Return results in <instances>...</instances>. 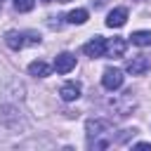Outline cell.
<instances>
[{
    "mask_svg": "<svg viewBox=\"0 0 151 151\" xmlns=\"http://www.w3.org/2000/svg\"><path fill=\"white\" fill-rule=\"evenodd\" d=\"M42 2H52V0H42Z\"/></svg>",
    "mask_w": 151,
    "mask_h": 151,
    "instance_id": "e0dca14e",
    "label": "cell"
},
{
    "mask_svg": "<svg viewBox=\"0 0 151 151\" xmlns=\"http://www.w3.org/2000/svg\"><path fill=\"white\" fill-rule=\"evenodd\" d=\"M28 73L35 76V78H47V76L52 73V66H50L47 61L38 59V61H31V64H28Z\"/></svg>",
    "mask_w": 151,
    "mask_h": 151,
    "instance_id": "8fae6325",
    "label": "cell"
},
{
    "mask_svg": "<svg viewBox=\"0 0 151 151\" xmlns=\"http://www.w3.org/2000/svg\"><path fill=\"white\" fill-rule=\"evenodd\" d=\"M35 7V0H14V9L17 12H31Z\"/></svg>",
    "mask_w": 151,
    "mask_h": 151,
    "instance_id": "5bb4252c",
    "label": "cell"
},
{
    "mask_svg": "<svg viewBox=\"0 0 151 151\" xmlns=\"http://www.w3.org/2000/svg\"><path fill=\"white\" fill-rule=\"evenodd\" d=\"M130 42L137 47H151V31H134L130 35Z\"/></svg>",
    "mask_w": 151,
    "mask_h": 151,
    "instance_id": "7c38bea8",
    "label": "cell"
},
{
    "mask_svg": "<svg viewBox=\"0 0 151 151\" xmlns=\"http://www.w3.org/2000/svg\"><path fill=\"white\" fill-rule=\"evenodd\" d=\"M111 130H113V125H111V120H106V118H90V120L85 123L87 142H90V139H99V137L109 134ZM109 139L113 142V137H109Z\"/></svg>",
    "mask_w": 151,
    "mask_h": 151,
    "instance_id": "7a4b0ae2",
    "label": "cell"
},
{
    "mask_svg": "<svg viewBox=\"0 0 151 151\" xmlns=\"http://www.w3.org/2000/svg\"><path fill=\"white\" fill-rule=\"evenodd\" d=\"M83 52H85L87 57H92V59H99V57H104V52H106V38H101V35H94L90 42H85V45H83Z\"/></svg>",
    "mask_w": 151,
    "mask_h": 151,
    "instance_id": "8992f818",
    "label": "cell"
},
{
    "mask_svg": "<svg viewBox=\"0 0 151 151\" xmlns=\"http://www.w3.org/2000/svg\"><path fill=\"white\" fill-rule=\"evenodd\" d=\"M87 19H90V12H87V9H83V7H78V9H73V12H68V14H66V21H68V24H76V26L85 24Z\"/></svg>",
    "mask_w": 151,
    "mask_h": 151,
    "instance_id": "4fadbf2b",
    "label": "cell"
},
{
    "mask_svg": "<svg viewBox=\"0 0 151 151\" xmlns=\"http://www.w3.org/2000/svg\"><path fill=\"white\" fill-rule=\"evenodd\" d=\"M80 92H83V85L76 83V80H71V83H64V85H61L59 97H61L64 101H76V99L80 97Z\"/></svg>",
    "mask_w": 151,
    "mask_h": 151,
    "instance_id": "9c48e42d",
    "label": "cell"
},
{
    "mask_svg": "<svg viewBox=\"0 0 151 151\" xmlns=\"http://www.w3.org/2000/svg\"><path fill=\"white\" fill-rule=\"evenodd\" d=\"M123 80H125V76H123L120 68H106L104 76H101V85L106 90H111V92L118 90V87H123Z\"/></svg>",
    "mask_w": 151,
    "mask_h": 151,
    "instance_id": "5b68a950",
    "label": "cell"
},
{
    "mask_svg": "<svg viewBox=\"0 0 151 151\" xmlns=\"http://www.w3.org/2000/svg\"><path fill=\"white\" fill-rule=\"evenodd\" d=\"M134 149H151V144L149 142H139V144H134Z\"/></svg>",
    "mask_w": 151,
    "mask_h": 151,
    "instance_id": "9a60e30c",
    "label": "cell"
},
{
    "mask_svg": "<svg viewBox=\"0 0 151 151\" xmlns=\"http://www.w3.org/2000/svg\"><path fill=\"white\" fill-rule=\"evenodd\" d=\"M125 50H127V40H125V38H111V40H106V52H104V57L118 59V57L125 54Z\"/></svg>",
    "mask_w": 151,
    "mask_h": 151,
    "instance_id": "ba28073f",
    "label": "cell"
},
{
    "mask_svg": "<svg viewBox=\"0 0 151 151\" xmlns=\"http://www.w3.org/2000/svg\"><path fill=\"white\" fill-rule=\"evenodd\" d=\"M0 2H2V0H0Z\"/></svg>",
    "mask_w": 151,
    "mask_h": 151,
    "instance_id": "ac0fdd59",
    "label": "cell"
},
{
    "mask_svg": "<svg viewBox=\"0 0 151 151\" xmlns=\"http://www.w3.org/2000/svg\"><path fill=\"white\" fill-rule=\"evenodd\" d=\"M76 68V54H71V52H61V54H57L54 57V71L57 73H71Z\"/></svg>",
    "mask_w": 151,
    "mask_h": 151,
    "instance_id": "52a82bcc",
    "label": "cell"
},
{
    "mask_svg": "<svg viewBox=\"0 0 151 151\" xmlns=\"http://www.w3.org/2000/svg\"><path fill=\"white\" fill-rule=\"evenodd\" d=\"M111 109L120 116V118H125V116H130L134 109H137V99H134V94H132V90H127V92H123L120 97H116V99H111Z\"/></svg>",
    "mask_w": 151,
    "mask_h": 151,
    "instance_id": "3957f363",
    "label": "cell"
},
{
    "mask_svg": "<svg viewBox=\"0 0 151 151\" xmlns=\"http://www.w3.org/2000/svg\"><path fill=\"white\" fill-rule=\"evenodd\" d=\"M5 42L9 50H21L26 45H40V35L33 31H9L5 35Z\"/></svg>",
    "mask_w": 151,
    "mask_h": 151,
    "instance_id": "6da1fadb",
    "label": "cell"
},
{
    "mask_svg": "<svg viewBox=\"0 0 151 151\" xmlns=\"http://www.w3.org/2000/svg\"><path fill=\"white\" fill-rule=\"evenodd\" d=\"M59 2H71V0H59Z\"/></svg>",
    "mask_w": 151,
    "mask_h": 151,
    "instance_id": "2e32d148",
    "label": "cell"
},
{
    "mask_svg": "<svg viewBox=\"0 0 151 151\" xmlns=\"http://www.w3.org/2000/svg\"><path fill=\"white\" fill-rule=\"evenodd\" d=\"M125 21H127V9L125 7H116L106 17V26L109 28H120V26H125Z\"/></svg>",
    "mask_w": 151,
    "mask_h": 151,
    "instance_id": "30bf717a",
    "label": "cell"
},
{
    "mask_svg": "<svg viewBox=\"0 0 151 151\" xmlns=\"http://www.w3.org/2000/svg\"><path fill=\"white\" fill-rule=\"evenodd\" d=\"M149 68H151V57H146V54H137L125 61V71L130 76H144Z\"/></svg>",
    "mask_w": 151,
    "mask_h": 151,
    "instance_id": "277c9868",
    "label": "cell"
}]
</instances>
